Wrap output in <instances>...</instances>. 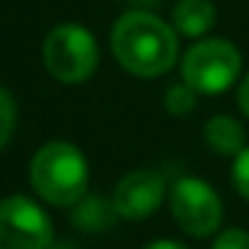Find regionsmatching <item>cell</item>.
<instances>
[{"mask_svg": "<svg viewBox=\"0 0 249 249\" xmlns=\"http://www.w3.org/2000/svg\"><path fill=\"white\" fill-rule=\"evenodd\" d=\"M14 129H17V102L8 89L0 86V150L8 145Z\"/></svg>", "mask_w": 249, "mask_h": 249, "instance_id": "7c38bea8", "label": "cell"}, {"mask_svg": "<svg viewBox=\"0 0 249 249\" xmlns=\"http://www.w3.org/2000/svg\"><path fill=\"white\" fill-rule=\"evenodd\" d=\"M244 56L228 38H201L182 54L179 72L190 89L204 97L228 91L241 78Z\"/></svg>", "mask_w": 249, "mask_h": 249, "instance_id": "3957f363", "label": "cell"}, {"mask_svg": "<svg viewBox=\"0 0 249 249\" xmlns=\"http://www.w3.org/2000/svg\"><path fill=\"white\" fill-rule=\"evenodd\" d=\"M204 142L214 156L236 158L247 147V131H244L238 118L220 113V115H212L204 124Z\"/></svg>", "mask_w": 249, "mask_h": 249, "instance_id": "9c48e42d", "label": "cell"}, {"mask_svg": "<svg viewBox=\"0 0 249 249\" xmlns=\"http://www.w3.org/2000/svg\"><path fill=\"white\" fill-rule=\"evenodd\" d=\"M198 97L201 94L196 89H190L185 81L179 83H172V86L163 91V110L174 118H182V115H190L198 105Z\"/></svg>", "mask_w": 249, "mask_h": 249, "instance_id": "8fae6325", "label": "cell"}, {"mask_svg": "<svg viewBox=\"0 0 249 249\" xmlns=\"http://www.w3.org/2000/svg\"><path fill=\"white\" fill-rule=\"evenodd\" d=\"M54 225L40 204L27 196L0 201V249H51Z\"/></svg>", "mask_w": 249, "mask_h": 249, "instance_id": "8992f818", "label": "cell"}, {"mask_svg": "<svg viewBox=\"0 0 249 249\" xmlns=\"http://www.w3.org/2000/svg\"><path fill=\"white\" fill-rule=\"evenodd\" d=\"M169 212L179 231L188 236L206 238L222 225V198L206 179L201 177H177L169 185Z\"/></svg>", "mask_w": 249, "mask_h": 249, "instance_id": "5b68a950", "label": "cell"}, {"mask_svg": "<svg viewBox=\"0 0 249 249\" xmlns=\"http://www.w3.org/2000/svg\"><path fill=\"white\" fill-rule=\"evenodd\" d=\"M209 249H249V231L244 228H225L214 236Z\"/></svg>", "mask_w": 249, "mask_h": 249, "instance_id": "5bb4252c", "label": "cell"}, {"mask_svg": "<svg viewBox=\"0 0 249 249\" xmlns=\"http://www.w3.org/2000/svg\"><path fill=\"white\" fill-rule=\"evenodd\" d=\"M124 3L129 6V11H153L156 14L166 0H124Z\"/></svg>", "mask_w": 249, "mask_h": 249, "instance_id": "2e32d148", "label": "cell"}, {"mask_svg": "<svg viewBox=\"0 0 249 249\" xmlns=\"http://www.w3.org/2000/svg\"><path fill=\"white\" fill-rule=\"evenodd\" d=\"M110 198L121 220H147L169 198L166 177L156 169H134L118 179Z\"/></svg>", "mask_w": 249, "mask_h": 249, "instance_id": "52a82bcc", "label": "cell"}, {"mask_svg": "<svg viewBox=\"0 0 249 249\" xmlns=\"http://www.w3.org/2000/svg\"><path fill=\"white\" fill-rule=\"evenodd\" d=\"M30 185L51 206H75L89 193V161L72 142L51 140L30 161Z\"/></svg>", "mask_w": 249, "mask_h": 249, "instance_id": "7a4b0ae2", "label": "cell"}, {"mask_svg": "<svg viewBox=\"0 0 249 249\" xmlns=\"http://www.w3.org/2000/svg\"><path fill=\"white\" fill-rule=\"evenodd\" d=\"M115 62L134 78H161L177 65V30L153 11H126L110 30Z\"/></svg>", "mask_w": 249, "mask_h": 249, "instance_id": "6da1fadb", "label": "cell"}, {"mask_svg": "<svg viewBox=\"0 0 249 249\" xmlns=\"http://www.w3.org/2000/svg\"><path fill=\"white\" fill-rule=\"evenodd\" d=\"M70 217L75 222V228H81L86 233H107L121 220L113 198H107L102 193H86L70 209Z\"/></svg>", "mask_w": 249, "mask_h": 249, "instance_id": "30bf717a", "label": "cell"}, {"mask_svg": "<svg viewBox=\"0 0 249 249\" xmlns=\"http://www.w3.org/2000/svg\"><path fill=\"white\" fill-rule=\"evenodd\" d=\"M51 249H75V244H67V241H54Z\"/></svg>", "mask_w": 249, "mask_h": 249, "instance_id": "ac0fdd59", "label": "cell"}, {"mask_svg": "<svg viewBox=\"0 0 249 249\" xmlns=\"http://www.w3.org/2000/svg\"><path fill=\"white\" fill-rule=\"evenodd\" d=\"M217 22V8L212 0H177L172 6V17L169 24L177 30V35L190 40L206 38Z\"/></svg>", "mask_w": 249, "mask_h": 249, "instance_id": "ba28073f", "label": "cell"}, {"mask_svg": "<svg viewBox=\"0 0 249 249\" xmlns=\"http://www.w3.org/2000/svg\"><path fill=\"white\" fill-rule=\"evenodd\" d=\"M231 179H233V188L241 198L249 201V145L233 158V169H231Z\"/></svg>", "mask_w": 249, "mask_h": 249, "instance_id": "4fadbf2b", "label": "cell"}, {"mask_svg": "<svg viewBox=\"0 0 249 249\" xmlns=\"http://www.w3.org/2000/svg\"><path fill=\"white\" fill-rule=\"evenodd\" d=\"M145 249H188V247L179 241H172V238H158V241H150Z\"/></svg>", "mask_w": 249, "mask_h": 249, "instance_id": "e0dca14e", "label": "cell"}, {"mask_svg": "<svg viewBox=\"0 0 249 249\" xmlns=\"http://www.w3.org/2000/svg\"><path fill=\"white\" fill-rule=\"evenodd\" d=\"M43 65L65 86L86 83L99 67L97 38L81 24H56L43 40Z\"/></svg>", "mask_w": 249, "mask_h": 249, "instance_id": "277c9868", "label": "cell"}, {"mask_svg": "<svg viewBox=\"0 0 249 249\" xmlns=\"http://www.w3.org/2000/svg\"><path fill=\"white\" fill-rule=\"evenodd\" d=\"M236 105L244 115L249 118V72L238 81V89H236Z\"/></svg>", "mask_w": 249, "mask_h": 249, "instance_id": "9a60e30c", "label": "cell"}]
</instances>
